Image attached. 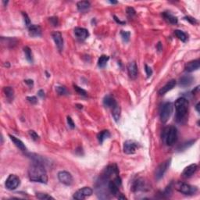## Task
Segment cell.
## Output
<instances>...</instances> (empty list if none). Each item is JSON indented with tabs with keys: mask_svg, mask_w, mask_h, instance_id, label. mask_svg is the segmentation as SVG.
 Returning a JSON list of instances; mask_svg holds the SVG:
<instances>
[{
	"mask_svg": "<svg viewBox=\"0 0 200 200\" xmlns=\"http://www.w3.org/2000/svg\"><path fill=\"white\" fill-rule=\"evenodd\" d=\"M4 94L9 101L11 102L14 99V90L12 87H5L3 88Z\"/></svg>",
	"mask_w": 200,
	"mask_h": 200,
	"instance_id": "cb8c5ba5",
	"label": "cell"
},
{
	"mask_svg": "<svg viewBox=\"0 0 200 200\" xmlns=\"http://www.w3.org/2000/svg\"><path fill=\"white\" fill-rule=\"evenodd\" d=\"M77 7L78 11L84 13V12H86L87 10H89L90 7H91V4L88 1H80L77 3Z\"/></svg>",
	"mask_w": 200,
	"mask_h": 200,
	"instance_id": "603a6c76",
	"label": "cell"
},
{
	"mask_svg": "<svg viewBox=\"0 0 200 200\" xmlns=\"http://www.w3.org/2000/svg\"><path fill=\"white\" fill-rule=\"evenodd\" d=\"M74 35L80 41H85L88 37V35H89L88 30L87 29L83 28V27H75L74 30Z\"/></svg>",
	"mask_w": 200,
	"mask_h": 200,
	"instance_id": "4fadbf2b",
	"label": "cell"
},
{
	"mask_svg": "<svg viewBox=\"0 0 200 200\" xmlns=\"http://www.w3.org/2000/svg\"><path fill=\"white\" fill-rule=\"evenodd\" d=\"M184 19L185 20V21H188V22L190 23V24H198V21H196V19H195V18H194V17H192V16H185V17H184Z\"/></svg>",
	"mask_w": 200,
	"mask_h": 200,
	"instance_id": "74e56055",
	"label": "cell"
},
{
	"mask_svg": "<svg viewBox=\"0 0 200 200\" xmlns=\"http://www.w3.org/2000/svg\"><path fill=\"white\" fill-rule=\"evenodd\" d=\"M170 163H171V159H169V160L162 163L160 165H159V166L156 168V178L157 180L161 179L164 176L165 173H166L167 169L170 166Z\"/></svg>",
	"mask_w": 200,
	"mask_h": 200,
	"instance_id": "8992f818",
	"label": "cell"
},
{
	"mask_svg": "<svg viewBox=\"0 0 200 200\" xmlns=\"http://www.w3.org/2000/svg\"><path fill=\"white\" fill-rule=\"evenodd\" d=\"M29 135L34 141H38L39 139V135L35 131H29Z\"/></svg>",
	"mask_w": 200,
	"mask_h": 200,
	"instance_id": "d590c367",
	"label": "cell"
},
{
	"mask_svg": "<svg viewBox=\"0 0 200 200\" xmlns=\"http://www.w3.org/2000/svg\"><path fill=\"white\" fill-rule=\"evenodd\" d=\"M109 59V56H106V55H103V56H101L99 58V60H98V66H99V67L104 68L106 66V63H107Z\"/></svg>",
	"mask_w": 200,
	"mask_h": 200,
	"instance_id": "4316f807",
	"label": "cell"
},
{
	"mask_svg": "<svg viewBox=\"0 0 200 200\" xmlns=\"http://www.w3.org/2000/svg\"><path fill=\"white\" fill-rule=\"evenodd\" d=\"M93 190L89 187H84L82 188L77 190L74 194V198L77 200H83L87 197H89L92 195Z\"/></svg>",
	"mask_w": 200,
	"mask_h": 200,
	"instance_id": "52a82bcc",
	"label": "cell"
},
{
	"mask_svg": "<svg viewBox=\"0 0 200 200\" xmlns=\"http://www.w3.org/2000/svg\"><path fill=\"white\" fill-rule=\"evenodd\" d=\"M67 123L71 129H74L75 128V124H74V121H73L72 118L71 117H67Z\"/></svg>",
	"mask_w": 200,
	"mask_h": 200,
	"instance_id": "60d3db41",
	"label": "cell"
},
{
	"mask_svg": "<svg viewBox=\"0 0 200 200\" xmlns=\"http://www.w3.org/2000/svg\"><path fill=\"white\" fill-rule=\"evenodd\" d=\"M49 21L53 26H57L58 25V18L57 17H51L49 18Z\"/></svg>",
	"mask_w": 200,
	"mask_h": 200,
	"instance_id": "b9f144b4",
	"label": "cell"
},
{
	"mask_svg": "<svg viewBox=\"0 0 200 200\" xmlns=\"http://www.w3.org/2000/svg\"><path fill=\"white\" fill-rule=\"evenodd\" d=\"M109 2H110L111 4H117V2H114V1H113V2H112V1H110Z\"/></svg>",
	"mask_w": 200,
	"mask_h": 200,
	"instance_id": "681fc988",
	"label": "cell"
},
{
	"mask_svg": "<svg viewBox=\"0 0 200 200\" xmlns=\"http://www.w3.org/2000/svg\"><path fill=\"white\" fill-rule=\"evenodd\" d=\"M38 95H39L41 98H43L44 96H45V93H44L43 90H39V91H38Z\"/></svg>",
	"mask_w": 200,
	"mask_h": 200,
	"instance_id": "ee69618b",
	"label": "cell"
},
{
	"mask_svg": "<svg viewBox=\"0 0 200 200\" xmlns=\"http://www.w3.org/2000/svg\"><path fill=\"white\" fill-rule=\"evenodd\" d=\"M128 71L131 79H135L138 76V67L135 62H130L128 65Z\"/></svg>",
	"mask_w": 200,
	"mask_h": 200,
	"instance_id": "5bb4252c",
	"label": "cell"
},
{
	"mask_svg": "<svg viewBox=\"0 0 200 200\" xmlns=\"http://www.w3.org/2000/svg\"><path fill=\"white\" fill-rule=\"evenodd\" d=\"M176 109V121L182 123L186 119L188 110V101L184 97L179 98L174 103Z\"/></svg>",
	"mask_w": 200,
	"mask_h": 200,
	"instance_id": "7a4b0ae2",
	"label": "cell"
},
{
	"mask_svg": "<svg viewBox=\"0 0 200 200\" xmlns=\"http://www.w3.org/2000/svg\"><path fill=\"white\" fill-rule=\"evenodd\" d=\"M56 91L59 95H67V90L65 87L63 86H57L56 87Z\"/></svg>",
	"mask_w": 200,
	"mask_h": 200,
	"instance_id": "4dcf8cb0",
	"label": "cell"
},
{
	"mask_svg": "<svg viewBox=\"0 0 200 200\" xmlns=\"http://www.w3.org/2000/svg\"><path fill=\"white\" fill-rule=\"evenodd\" d=\"M127 14H128V16L129 17L132 18L133 16H135L136 12H135V9L132 8V7H128V8H127Z\"/></svg>",
	"mask_w": 200,
	"mask_h": 200,
	"instance_id": "e575fe53",
	"label": "cell"
},
{
	"mask_svg": "<svg viewBox=\"0 0 200 200\" xmlns=\"http://www.w3.org/2000/svg\"><path fill=\"white\" fill-rule=\"evenodd\" d=\"M9 136H10V139H11V141L13 142V144L15 145V146H16V147L18 148V149H20V150L21 151H26L27 150V148H26L25 145L24 144V142H23L21 140H20L19 138H16L15 136H13V135H9Z\"/></svg>",
	"mask_w": 200,
	"mask_h": 200,
	"instance_id": "44dd1931",
	"label": "cell"
},
{
	"mask_svg": "<svg viewBox=\"0 0 200 200\" xmlns=\"http://www.w3.org/2000/svg\"><path fill=\"white\" fill-rule=\"evenodd\" d=\"M165 141L167 146H173L178 139V130L175 127L170 126L165 131Z\"/></svg>",
	"mask_w": 200,
	"mask_h": 200,
	"instance_id": "3957f363",
	"label": "cell"
},
{
	"mask_svg": "<svg viewBox=\"0 0 200 200\" xmlns=\"http://www.w3.org/2000/svg\"><path fill=\"white\" fill-rule=\"evenodd\" d=\"M120 35H121L122 39L124 42H128L130 39V36H131V33L129 31H124V30H121L120 31Z\"/></svg>",
	"mask_w": 200,
	"mask_h": 200,
	"instance_id": "1f68e13d",
	"label": "cell"
},
{
	"mask_svg": "<svg viewBox=\"0 0 200 200\" xmlns=\"http://www.w3.org/2000/svg\"><path fill=\"white\" fill-rule=\"evenodd\" d=\"M138 147V143L132 140H128L123 143V152L126 154H134Z\"/></svg>",
	"mask_w": 200,
	"mask_h": 200,
	"instance_id": "30bf717a",
	"label": "cell"
},
{
	"mask_svg": "<svg viewBox=\"0 0 200 200\" xmlns=\"http://www.w3.org/2000/svg\"><path fill=\"white\" fill-rule=\"evenodd\" d=\"M28 32L31 37H39L42 35V29L39 26L30 24L28 27Z\"/></svg>",
	"mask_w": 200,
	"mask_h": 200,
	"instance_id": "ac0fdd59",
	"label": "cell"
},
{
	"mask_svg": "<svg viewBox=\"0 0 200 200\" xmlns=\"http://www.w3.org/2000/svg\"><path fill=\"white\" fill-rule=\"evenodd\" d=\"M109 137H110V133H109V131H107V130H104V131H100L97 135L98 140H99L100 144H102V143L104 142V140L109 138Z\"/></svg>",
	"mask_w": 200,
	"mask_h": 200,
	"instance_id": "484cf974",
	"label": "cell"
},
{
	"mask_svg": "<svg viewBox=\"0 0 200 200\" xmlns=\"http://www.w3.org/2000/svg\"><path fill=\"white\" fill-rule=\"evenodd\" d=\"M157 49H158V51H161V50H162L161 43H160V42H159L158 45H157Z\"/></svg>",
	"mask_w": 200,
	"mask_h": 200,
	"instance_id": "7dc6e473",
	"label": "cell"
},
{
	"mask_svg": "<svg viewBox=\"0 0 200 200\" xmlns=\"http://www.w3.org/2000/svg\"><path fill=\"white\" fill-rule=\"evenodd\" d=\"M108 189H109V192L111 195H114V196H117L119 195V186L114 182V181H110L108 183Z\"/></svg>",
	"mask_w": 200,
	"mask_h": 200,
	"instance_id": "7402d4cb",
	"label": "cell"
},
{
	"mask_svg": "<svg viewBox=\"0 0 200 200\" xmlns=\"http://www.w3.org/2000/svg\"><path fill=\"white\" fill-rule=\"evenodd\" d=\"M163 16L165 18L166 21H168L169 23L172 24H175L178 23V20L176 16H174V15H172L170 12H164L163 13Z\"/></svg>",
	"mask_w": 200,
	"mask_h": 200,
	"instance_id": "d4e9b609",
	"label": "cell"
},
{
	"mask_svg": "<svg viewBox=\"0 0 200 200\" xmlns=\"http://www.w3.org/2000/svg\"><path fill=\"white\" fill-rule=\"evenodd\" d=\"M194 78L191 75H184L180 78L179 80V85L181 87H183V88H185V87L190 86L191 85L193 82Z\"/></svg>",
	"mask_w": 200,
	"mask_h": 200,
	"instance_id": "d6986e66",
	"label": "cell"
},
{
	"mask_svg": "<svg viewBox=\"0 0 200 200\" xmlns=\"http://www.w3.org/2000/svg\"><path fill=\"white\" fill-rule=\"evenodd\" d=\"M145 71H146V75H147V77H149L152 76V70L150 67H149L148 65H145Z\"/></svg>",
	"mask_w": 200,
	"mask_h": 200,
	"instance_id": "8d00e7d4",
	"label": "cell"
},
{
	"mask_svg": "<svg viewBox=\"0 0 200 200\" xmlns=\"http://www.w3.org/2000/svg\"><path fill=\"white\" fill-rule=\"evenodd\" d=\"M74 89H75V91H77L79 95H81L87 96V95H88V93H87V91H85V90H84L83 88H80V87L77 86V85H74Z\"/></svg>",
	"mask_w": 200,
	"mask_h": 200,
	"instance_id": "836d02e7",
	"label": "cell"
},
{
	"mask_svg": "<svg viewBox=\"0 0 200 200\" xmlns=\"http://www.w3.org/2000/svg\"><path fill=\"white\" fill-rule=\"evenodd\" d=\"M27 99L28 100V102L31 104H36L38 103V99L36 98V96H29L27 98Z\"/></svg>",
	"mask_w": 200,
	"mask_h": 200,
	"instance_id": "f35d334b",
	"label": "cell"
},
{
	"mask_svg": "<svg viewBox=\"0 0 200 200\" xmlns=\"http://www.w3.org/2000/svg\"><path fill=\"white\" fill-rule=\"evenodd\" d=\"M21 184L20 178L15 174H10L6 181V188L9 190H14Z\"/></svg>",
	"mask_w": 200,
	"mask_h": 200,
	"instance_id": "ba28073f",
	"label": "cell"
},
{
	"mask_svg": "<svg viewBox=\"0 0 200 200\" xmlns=\"http://www.w3.org/2000/svg\"><path fill=\"white\" fill-rule=\"evenodd\" d=\"M58 179L62 184L65 185H71L73 183V177L71 173L67 171H60L58 173Z\"/></svg>",
	"mask_w": 200,
	"mask_h": 200,
	"instance_id": "8fae6325",
	"label": "cell"
},
{
	"mask_svg": "<svg viewBox=\"0 0 200 200\" xmlns=\"http://www.w3.org/2000/svg\"><path fill=\"white\" fill-rule=\"evenodd\" d=\"M176 189L184 195H193L197 192V188L188 184L183 182H178L176 184Z\"/></svg>",
	"mask_w": 200,
	"mask_h": 200,
	"instance_id": "5b68a950",
	"label": "cell"
},
{
	"mask_svg": "<svg viewBox=\"0 0 200 200\" xmlns=\"http://www.w3.org/2000/svg\"><path fill=\"white\" fill-rule=\"evenodd\" d=\"M176 84H177L176 81H175L174 79H172V80H170V81L167 82L164 86L162 87V88H160V91H159V94L161 95L166 94V92H168L169 91L173 89V88L175 87V85H176Z\"/></svg>",
	"mask_w": 200,
	"mask_h": 200,
	"instance_id": "2e32d148",
	"label": "cell"
},
{
	"mask_svg": "<svg viewBox=\"0 0 200 200\" xmlns=\"http://www.w3.org/2000/svg\"><path fill=\"white\" fill-rule=\"evenodd\" d=\"M174 35L177 36V38H178V39H179L181 41H182V42H185L186 41H187L188 39L187 35H186L184 31H182V30H175Z\"/></svg>",
	"mask_w": 200,
	"mask_h": 200,
	"instance_id": "f1b7e54d",
	"label": "cell"
},
{
	"mask_svg": "<svg viewBox=\"0 0 200 200\" xmlns=\"http://www.w3.org/2000/svg\"><path fill=\"white\" fill-rule=\"evenodd\" d=\"M24 82H25L27 85H28L29 86H32V85H34V82H33V81L30 80V79H29V80H25L24 81Z\"/></svg>",
	"mask_w": 200,
	"mask_h": 200,
	"instance_id": "7bdbcfd3",
	"label": "cell"
},
{
	"mask_svg": "<svg viewBox=\"0 0 200 200\" xmlns=\"http://www.w3.org/2000/svg\"><path fill=\"white\" fill-rule=\"evenodd\" d=\"M24 53L25 55V57L28 62L32 63L33 62V56H32V53L30 49L28 46H25L24 48Z\"/></svg>",
	"mask_w": 200,
	"mask_h": 200,
	"instance_id": "f546056e",
	"label": "cell"
},
{
	"mask_svg": "<svg viewBox=\"0 0 200 200\" xmlns=\"http://www.w3.org/2000/svg\"><path fill=\"white\" fill-rule=\"evenodd\" d=\"M200 61L199 59H195L192 60L191 62H188L185 65V71L187 72H193V71H197L199 69Z\"/></svg>",
	"mask_w": 200,
	"mask_h": 200,
	"instance_id": "e0dca14e",
	"label": "cell"
},
{
	"mask_svg": "<svg viewBox=\"0 0 200 200\" xmlns=\"http://www.w3.org/2000/svg\"><path fill=\"white\" fill-rule=\"evenodd\" d=\"M198 107H199V103H197L196 106H195V108H196L197 111H198V112H199V109H198Z\"/></svg>",
	"mask_w": 200,
	"mask_h": 200,
	"instance_id": "c3c4849f",
	"label": "cell"
},
{
	"mask_svg": "<svg viewBox=\"0 0 200 200\" xmlns=\"http://www.w3.org/2000/svg\"><path fill=\"white\" fill-rule=\"evenodd\" d=\"M114 20H115V21H117V23H118V24H125V22H123V21H120V20H118V18H117L116 16H114Z\"/></svg>",
	"mask_w": 200,
	"mask_h": 200,
	"instance_id": "f6af8a7d",
	"label": "cell"
},
{
	"mask_svg": "<svg viewBox=\"0 0 200 200\" xmlns=\"http://www.w3.org/2000/svg\"><path fill=\"white\" fill-rule=\"evenodd\" d=\"M117 198H119V199H127V198L125 196H123L122 194H119L118 195H117Z\"/></svg>",
	"mask_w": 200,
	"mask_h": 200,
	"instance_id": "bcb514c9",
	"label": "cell"
},
{
	"mask_svg": "<svg viewBox=\"0 0 200 200\" xmlns=\"http://www.w3.org/2000/svg\"><path fill=\"white\" fill-rule=\"evenodd\" d=\"M149 188L147 185V183L145 181L143 178H139L138 179L135 180L133 182L132 186H131V189L133 192H141V191H146Z\"/></svg>",
	"mask_w": 200,
	"mask_h": 200,
	"instance_id": "9c48e42d",
	"label": "cell"
},
{
	"mask_svg": "<svg viewBox=\"0 0 200 200\" xmlns=\"http://www.w3.org/2000/svg\"><path fill=\"white\" fill-rule=\"evenodd\" d=\"M173 113V104L171 103H166L163 106L160 112V120L163 123H166Z\"/></svg>",
	"mask_w": 200,
	"mask_h": 200,
	"instance_id": "277c9868",
	"label": "cell"
},
{
	"mask_svg": "<svg viewBox=\"0 0 200 200\" xmlns=\"http://www.w3.org/2000/svg\"><path fill=\"white\" fill-rule=\"evenodd\" d=\"M22 14H23V16H24V22H25V24L29 27V26L30 25V19H29L28 16H27V13H24V12L22 13Z\"/></svg>",
	"mask_w": 200,
	"mask_h": 200,
	"instance_id": "ab89813d",
	"label": "cell"
},
{
	"mask_svg": "<svg viewBox=\"0 0 200 200\" xmlns=\"http://www.w3.org/2000/svg\"><path fill=\"white\" fill-rule=\"evenodd\" d=\"M36 196H37L38 198L42 200H45V199H54V198H53L52 196L49 195L48 194L45 193H37L36 194Z\"/></svg>",
	"mask_w": 200,
	"mask_h": 200,
	"instance_id": "d6a6232c",
	"label": "cell"
},
{
	"mask_svg": "<svg viewBox=\"0 0 200 200\" xmlns=\"http://www.w3.org/2000/svg\"><path fill=\"white\" fill-rule=\"evenodd\" d=\"M28 176L30 181L34 182H39L42 184H47L48 182L47 172L44 164L42 163L34 162V163L28 169Z\"/></svg>",
	"mask_w": 200,
	"mask_h": 200,
	"instance_id": "6da1fadb",
	"label": "cell"
},
{
	"mask_svg": "<svg viewBox=\"0 0 200 200\" xmlns=\"http://www.w3.org/2000/svg\"><path fill=\"white\" fill-rule=\"evenodd\" d=\"M52 37H53L59 51H62L63 49V39L62 34L59 31H53L52 33Z\"/></svg>",
	"mask_w": 200,
	"mask_h": 200,
	"instance_id": "7c38bea8",
	"label": "cell"
},
{
	"mask_svg": "<svg viewBox=\"0 0 200 200\" xmlns=\"http://www.w3.org/2000/svg\"><path fill=\"white\" fill-rule=\"evenodd\" d=\"M111 110H112V115H113V117H114V120L117 122L120 117V106L117 104V106H114V107Z\"/></svg>",
	"mask_w": 200,
	"mask_h": 200,
	"instance_id": "83f0119b",
	"label": "cell"
},
{
	"mask_svg": "<svg viewBox=\"0 0 200 200\" xmlns=\"http://www.w3.org/2000/svg\"><path fill=\"white\" fill-rule=\"evenodd\" d=\"M103 104L106 107L112 109L114 106H116L117 105V103L116 102V100L114 99V98H113L110 95H106L105 96V98L103 99Z\"/></svg>",
	"mask_w": 200,
	"mask_h": 200,
	"instance_id": "ffe728a7",
	"label": "cell"
},
{
	"mask_svg": "<svg viewBox=\"0 0 200 200\" xmlns=\"http://www.w3.org/2000/svg\"><path fill=\"white\" fill-rule=\"evenodd\" d=\"M197 169H198V166L195 163L189 165V166L184 168V171L182 173V176L184 178H190L196 172Z\"/></svg>",
	"mask_w": 200,
	"mask_h": 200,
	"instance_id": "9a60e30c",
	"label": "cell"
}]
</instances>
